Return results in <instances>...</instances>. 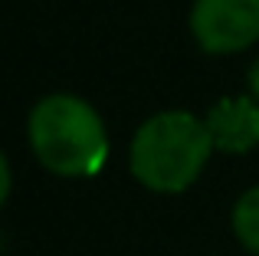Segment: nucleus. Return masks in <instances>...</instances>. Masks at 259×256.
<instances>
[{
    "instance_id": "39448f33",
    "label": "nucleus",
    "mask_w": 259,
    "mask_h": 256,
    "mask_svg": "<svg viewBox=\"0 0 259 256\" xmlns=\"http://www.w3.org/2000/svg\"><path fill=\"white\" fill-rule=\"evenodd\" d=\"M233 230L246 250L259 253V187L246 191L233 207Z\"/></svg>"
},
{
    "instance_id": "7ed1b4c3",
    "label": "nucleus",
    "mask_w": 259,
    "mask_h": 256,
    "mask_svg": "<svg viewBox=\"0 0 259 256\" xmlns=\"http://www.w3.org/2000/svg\"><path fill=\"white\" fill-rule=\"evenodd\" d=\"M190 30L207 53H233L259 39V0H197Z\"/></svg>"
},
{
    "instance_id": "f03ea898",
    "label": "nucleus",
    "mask_w": 259,
    "mask_h": 256,
    "mask_svg": "<svg viewBox=\"0 0 259 256\" xmlns=\"http://www.w3.org/2000/svg\"><path fill=\"white\" fill-rule=\"evenodd\" d=\"M30 145L50 171L89 178L108 158V138L99 112L76 96H46L30 112Z\"/></svg>"
},
{
    "instance_id": "423d86ee",
    "label": "nucleus",
    "mask_w": 259,
    "mask_h": 256,
    "mask_svg": "<svg viewBox=\"0 0 259 256\" xmlns=\"http://www.w3.org/2000/svg\"><path fill=\"white\" fill-rule=\"evenodd\" d=\"M7 194H10V167H7L4 151H0V204L7 200Z\"/></svg>"
},
{
    "instance_id": "20e7f679",
    "label": "nucleus",
    "mask_w": 259,
    "mask_h": 256,
    "mask_svg": "<svg viewBox=\"0 0 259 256\" xmlns=\"http://www.w3.org/2000/svg\"><path fill=\"white\" fill-rule=\"evenodd\" d=\"M207 132L220 151H249L259 145V105L253 99H220L207 115Z\"/></svg>"
},
{
    "instance_id": "0eeeda50",
    "label": "nucleus",
    "mask_w": 259,
    "mask_h": 256,
    "mask_svg": "<svg viewBox=\"0 0 259 256\" xmlns=\"http://www.w3.org/2000/svg\"><path fill=\"white\" fill-rule=\"evenodd\" d=\"M249 86H253V96H259V59L253 63V69H249Z\"/></svg>"
},
{
    "instance_id": "f257e3e1",
    "label": "nucleus",
    "mask_w": 259,
    "mask_h": 256,
    "mask_svg": "<svg viewBox=\"0 0 259 256\" xmlns=\"http://www.w3.org/2000/svg\"><path fill=\"white\" fill-rule=\"evenodd\" d=\"M207 122L190 112H161L135 132L132 174L151 191L177 194L197 181L210 158Z\"/></svg>"
}]
</instances>
